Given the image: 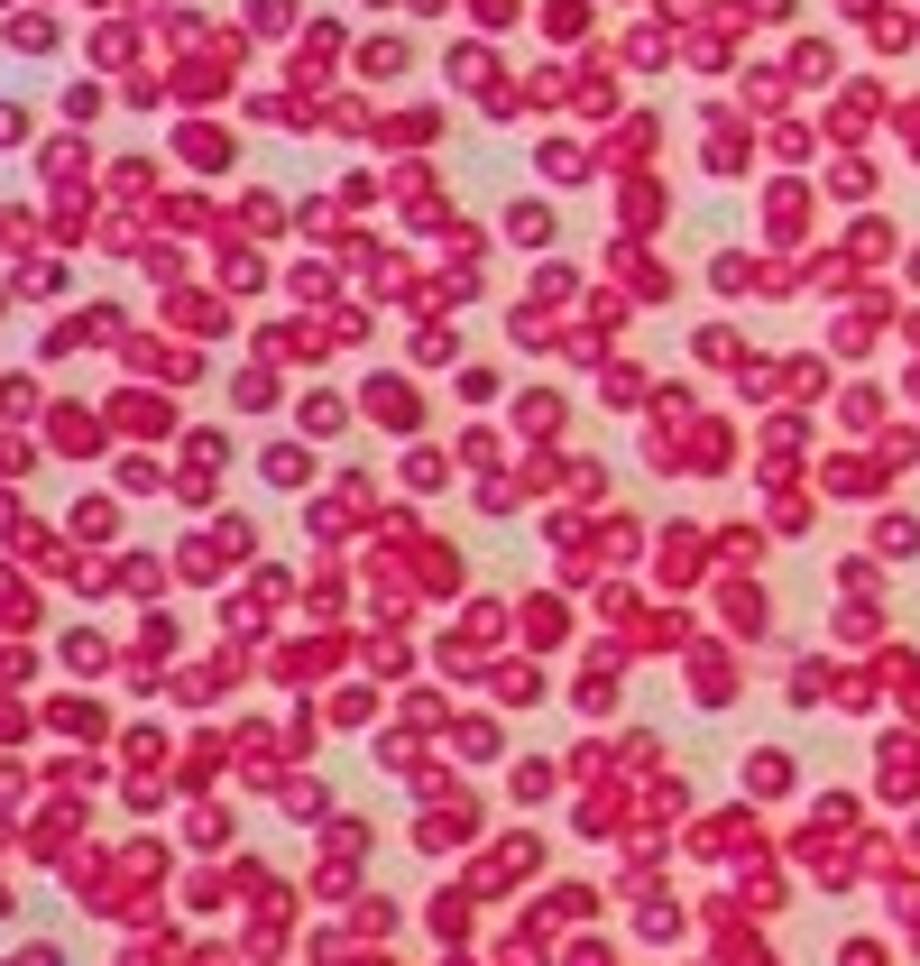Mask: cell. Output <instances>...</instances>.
<instances>
[{
	"label": "cell",
	"instance_id": "obj_1",
	"mask_svg": "<svg viewBox=\"0 0 920 966\" xmlns=\"http://www.w3.org/2000/svg\"><path fill=\"white\" fill-rule=\"evenodd\" d=\"M369 424H396V433H405V424H415V415H405V387L377 377V387H369Z\"/></svg>",
	"mask_w": 920,
	"mask_h": 966
}]
</instances>
